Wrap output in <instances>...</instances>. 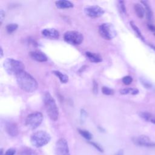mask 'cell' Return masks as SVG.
Returning a JSON list of instances; mask_svg holds the SVG:
<instances>
[{
    "label": "cell",
    "instance_id": "cell-1",
    "mask_svg": "<svg viewBox=\"0 0 155 155\" xmlns=\"http://www.w3.org/2000/svg\"><path fill=\"white\" fill-rule=\"evenodd\" d=\"M16 80L19 87L27 93L34 92L38 86L36 79L24 70L16 75Z\"/></svg>",
    "mask_w": 155,
    "mask_h": 155
},
{
    "label": "cell",
    "instance_id": "cell-2",
    "mask_svg": "<svg viewBox=\"0 0 155 155\" xmlns=\"http://www.w3.org/2000/svg\"><path fill=\"white\" fill-rule=\"evenodd\" d=\"M43 100L45 108L49 118L53 121L57 120L59 117V109L54 99L49 92H45Z\"/></svg>",
    "mask_w": 155,
    "mask_h": 155
},
{
    "label": "cell",
    "instance_id": "cell-3",
    "mask_svg": "<svg viewBox=\"0 0 155 155\" xmlns=\"http://www.w3.org/2000/svg\"><path fill=\"white\" fill-rule=\"evenodd\" d=\"M3 67L8 74L17 75L20 72L24 71V65L18 60L13 58H7L3 62Z\"/></svg>",
    "mask_w": 155,
    "mask_h": 155
},
{
    "label": "cell",
    "instance_id": "cell-4",
    "mask_svg": "<svg viewBox=\"0 0 155 155\" xmlns=\"http://www.w3.org/2000/svg\"><path fill=\"white\" fill-rule=\"evenodd\" d=\"M51 140L50 135L45 131H38L34 133L30 137L31 144L37 148L42 147L47 145Z\"/></svg>",
    "mask_w": 155,
    "mask_h": 155
},
{
    "label": "cell",
    "instance_id": "cell-5",
    "mask_svg": "<svg viewBox=\"0 0 155 155\" xmlns=\"http://www.w3.org/2000/svg\"><path fill=\"white\" fill-rule=\"evenodd\" d=\"M100 35L107 40H111L116 37L117 31L114 25L111 23H103L98 28Z\"/></svg>",
    "mask_w": 155,
    "mask_h": 155
},
{
    "label": "cell",
    "instance_id": "cell-6",
    "mask_svg": "<svg viewBox=\"0 0 155 155\" xmlns=\"http://www.w3.org/2000/svg\"><path fill=\"white\" fill-rule=\"evenodd\" d=\"M43 116L41 112L36 111L27 116L25 119V125L30 130L37 128L42 123Z\"/></svg>",
    "mask_w": 155,
    "mask_h": 155
},
{
    "label": "cell",
    "instance_id": "cell-7",
    "mask_svg": "<svg viewBox=\"0 0 155 155\" xmlns=\"http://www.w3.org/2000/svg\"><path fill=\"white\" fill-rule=\"evenodd\" d=\"M64 39L65 41L71 45H79L83 40L84 36L82 34L78 31H67L64 35Z\"/></svg>",
    "mask_w": 155,
    "mask_h": 155
},
{
    "label": "cell",
    "instance_id": "cell-8",
    "mask_svg": "<svg viewBox=\"0 0 155 155\" xmlns=\"http://www.w3.org/2000/svg\"><path fill=\"white\" fill-rule=\"evenodd\" d=\"M104 10L99 5H89L84 8L85 14L93 18H99L104 13Z\"/></svg>",
    "mask_w": 155,
    "mask_h": 155
},
{
    "label": "cell",
    "instance_id": "cell-9",
    "mask_svg": "<svg viewBox=\"0 0 155 155\" xmlns=\"http://www.w3.org/2000/svg\"><path fill=\"white\" fill-rule=\"evenodd\" d=\"M55 152L56 155H70L69 147L65 139L61 138L56 142Z\"/></svg>",
    "mask_w": 155,
    "mask_h": 155
},
{
    "label": "cell",
    "instance_id": "cell-10",
    "mask_svg": "<svg viewBox=\"0 0 155 155\" xmlns=\"http://www.w3.org/2000/svg\"><path fill=\"white\" fill-rule=\"evenodd\" d=\"M133 142L138 146L145 147H155V142H152L150 139L145 135H140L137 137L132 138Z\"/></svg>",
    "mask_w": 155,
    "mask_h": 155
},
{
    "label": "cell",
    "instance_id": "cell-11",
    "mask_svg": "<svg viewBox=\"0 0 155 155\" xmlns=\"http://www.w3.org/2000/svg\"><path fill=\"white\" fill-rule=\"evenodd\" d=\"M41 33L44 37L51 39H58L59 37V32L54 28H45L42 30Z\"/></svg>",
    "mask_w": 155,
    "mask_h": 155
},
{
    "label": "cell",
    "instance_id": "cell-12",
    "mask_svg": "<svg viewBox=\"0 0 155 155\" xmlns=\"http://www.w3.org/2000/svg\"><path fill=\"white\" fill-rule=\"evenodd\" d=\"M5 131L12 137L16 136L19 133L18 125L15 122H8L5 125Z\"/></svg>",
    "mask_w": 155,
    "mask_h": 155
},
{
    "label": "cell",
    "instance_id": "cell-13",
    "mask_svg": "<svg viewBox=\"0 0 155 155\" xmlns=\"http://www.w3.org/2000/svg\"><path fill=\"white\" fill-rule=\"evenodd\" d=\"M30 56L38 62H45L47 61V56L41 51H33L29 53Z\"/></svg>",
    "mask_w": 155,
    "mask_h": 155
},
{
    "label": "cell",
    "instance_id": "cell-14",
    "mask_svg": "<svg viewBox=\"0 0 155 155\" xmlns=\"http://www.w3.org/2000/svg\"><path fill=\"white\" fill-rule=\"evenodd\" d=\"M55 5L58 8L65 9L73 7V4L69 1L59 0L55 2Z\"/></svg>",
    "mask_w": 155,
    "mask_h": 155
},
{
    "label": "cell",
    "instance_id": "cell-15",
    "mask_svg": "<svg viewBox=\"0 0 155 155\" xmlns=\"http://www.w3.org/2000/svg\"><path fill=\"white\" fill-rule=\"evenodd\" d=\"M85 55H86L87 58L90 60V61L94 62V63H99L102 61V57L99 54H98L96 53L86 51Z\"/></svg>",
    "mask_w": 155,
    "mask_h": 155
},
{
    "label": "cell",
    "instance_id": "cell-16",
    "mask_svg": "<svg viewBox=\"0 0 155 155\" xmlns=\"http://www.w3.org/2000/svg\"><path fill=\"white\" fill-rule=\"evenodd\" d=\"M134 8L137 17H139V18H142L144 16L145 11V8L143 7V6L141 4L138 3L135 4L134 5Z\"/></svg>",
    "mask_w": 155,
    "mask_h": 155
},
{
    "label": "cell",
    "instance_id": "cell-17",
    "mask_svg": "<svg viewBox=\"0 0 155 155\" xmlns=\"http://www.w3.org/2000/svg\"><path fill=\"white\" fill-rule=\"evenodd\" d=\"M53 73L60 80V81L62 82V83H64V84H65L68 82V77L67 75H66L64 73H62V72L59 71H58V70H54L52 71Z\"/></svg>",
    "mask_w": 155,
    "mask_h": 155
},
{
    "label": "cell",
    "instance_id": "cell-18",
    "mask_svg": "<svg viewBox=\"0 0 155 155\" xmlns=\"http://www.w3.org/2000/svg\"><path fill=\"white\" fill-rule=\"evenodd\" d=\"M121 94H132L136 95L139 93V90L137 88H125L120 90L119 91Z\"/></svg>",
    "mask_w": 155,
    "mask_h": 155
},
{
    "label": "cell",
    "instance_id": "cell-19",
    "mask_svg": "<svg viewBox=\"0 0 155 155\" xmlns=\"http://www.w3.org/2000/svg\"><path fill=\"white\" fill-rule=\"evenodd\" d=\"M141 3L145 7V13H146L147 19L149 21H151L152 19V16H153V13H152L151 9L149 4H148V2L145 1H141Z\"/></svg>",
    "mask_w": 155,
    "mask_h": 155
},
{
    "label": "cell",
    "instance_id": "cell-20",
    "mask_svg": "<svg viewBox=\"0 0 155 155\" xmlns=\"http://www.w3.org/2000/svg\"><path fill=\"white\" fill-rule=\"evenodd\" d=\"M130 26L131 27L132 29L134 30V31L135 32L136 35H137V36L140 38L142 41H144V37L143 36L142 34L141 33L139 28L137 27V25L134 24V22L133 21H130Z\"/></svg>",
    "mask_w": 155,
    "mask_h": 155
},
{
    "label": "cell",
    "instance_id": "cell-21",
    "mask_svg": "<svg viewBox=\"0 0 155 155\" xmlns=\"http://www.w3.org/2000/svg\"><path fill=\"white\" fill-rule=\"evenodd\" d=\"M19 155H38V154L34 150L30 148L25 147L21 150Z\"/></svg>",
    "mask_w": 155,
    "mask_h": 155
},
{
    "label": "cell",
    "instance_id": "cell-22",
    "mask_svg": "<svg viewBox=\"0 0 155 155\" xmlns=\"http://www.w3.org/2000/svg\"><path fill=\"white\" fill-rule=\"evenodd\" d=\"M78 132L83 137H84L87 140H91L92 137H93L91 133H90L87 130H82V129H79Z\"/></svg>",
    "mask_w": 155,
    "mask_h": 155
},
{
    "label": "cell",
    "instance_id": "cell-23",
    "mask_svg": "<svg viewBox=\"0 0 155 155\" xmlns=\"http://www.w3.org/2000/svg\"><path fill=\"white\" fill-rule=\"evenodd\" d=\"M18 28V25L17 24L11 23V24H8L6 26V30L8 33L11 34L14 31H15Z\"/></svg>",
    "mask_w": 155,
    "mask_h": 155
},
{
    "label": "cell",
    "instance_id": "cell-24",
    "mask_svg": "<svg viewBox=\"0 0 155 155\" xmlns=\"http://www.w3.org/2000/svg\"><path fill=\"white\" fill-rule=\"evenodd\" d=\"M139 116L140 117H142L143 119H144L145 120L147 121H151L152 119H153L154 117H153V116L148 112H140L139 113Z\"/></svg>",
    "mask_w": 155,
    "mask_h": 155
},
{
    "label": "cell",
    "instance_id": "cell-25",
    "mask_svg": "<svg viewBox=\"0 0 155 155\" xmlns=\"http://www.w3.org/2000/svg\"><path fill=\"white\" fill-rule=\"evenodd\" d=\"M102 92L105 95H112L114 94V90L106 86H103L102 87Z\"/></svg>",
    "mask_w": 155,
    "mask_h": 155
},
{
    "label": "cell",
    "instance_id": "cell-26",
    "mask_svg": "<svg viewBox=\"0 0 155 155\" xmlns=\"http://www.w3.org/2000/svg\"><path fill=\"white\" fill-rule=\"evenodd\" d=\"M118 8H119L120 12L122 14H124V15L126 14L127 11H126V8H125V3H124V1H118Z\"/></svg>",
    "mask_w": 155,
    "mask_h": 155
},
{
    "label": "cell",
    "instance_id": "cell-27",
    "mask_svg": "<svg viewBox=\"0 0 155 155\" xmlns=\"http://www.w3.org/2000/svg\"><path fill=\"white\" fill-rule=\"evenodd\" d=\"M122 81L123 84H125V85H128L132 83L133 78L130 76H125L123 77Z\"/></svg>",
    "mask_w": 155,
    "mask_h": 155
},
{
    "label": "cell",
    "instance_id": "cell-28",
    "mask_svg": "<svg viewBox=\"0 0 155 155\" xmlns=\"http://www.w3.org/2000/svg\"><path fill=\"white\" fill-rule=\"evenodd\" d=\"M87 116V114L86 113V111L84 110V109H81V122H84L85 120V119H86Z\"/></svg>",
    "mask_w": 155,
    "mask_h": 155
},
{
    "label": "cell",
    "instance_id": "cell-29",
    "mask_svg": "<svg viewBox=\"0 0 155 155\" xmlns=\"http://www.w3.org/2000/svg\"><path fill=\"white\" fill-rule=\"evenodd\" d=\"M91 145H93L95 148H96L99 151H100V152H103L104 151V150H103V149H102V148L98 144V143H95V142H89Z\"/></svg>",
    "mask_w": 155,
    "mask_h": 155
},
{
    "label": "cell",
    "instance_id": "cell-30",
    "mask_svg": "<svg viewBox=\"0 0 155 155\" xmlns=\"http://www.w3.org/2000/svg\"><path fill=\"white\" fill-rule=\"evenodd\" d=\"M16 153V150L15 148L8 149L4 154V155H15Z\"/></svg>",
    "mask_w": 155,
    "mask_h": 155
},
{
    "label": "cell",
    "instance_id": "cell-31",
    "mask_svg": "<svg viewBox=\"0 0 155 155\" xmlns=\"http://www.w3.org/2000/svg\"><path fill=\"white\" fill-rule=\"evenodd\" d=\"M93 93H95V94L97 93V91H98V85H97V83L95 81H93Z\"/></svg>",
    "mask_w": 155,
    "mask_h": 155
},
{
    "label": "cell",
    "instance_id": "cell-32",
    "mask_svg": "<svg viewBox=\"0 0 155 155\" xmlns=\"http://www.w3.org/2000/svg\"><path fill=\"white\" fill-rule=\"evenodd\" d=\"M4 18H5V12H4V10L2 9H1V11H0V22H1V24H2Z\"/></svg>",
    "mask_w": 155,
    "mask_h": 155
},
{
    "label": "cell",
    "instance_id": "cell-33",
    "mask_svg": "<svg viewBox=\"0 0 155 155\" xmlns=\"http://www.w3.org/2000/svg\"><path fill=\"white\" fill-rule=\"evenodd\" d=\"M147 27H148L149 30H150L152 31L155 32V26H154V25H152V24H148L147 25Z\"/></svg>",
    "mask_w": 155,
    "mask_h": 155
},
{
    "label": "cell",
    "instance_id": "cell-34",
    "mask_svg": "<svg viewBox=\"0 0 155 155\" xmlns=\"http://www.w3.org/2000/svg\"><path fill=\"white\" fill-rule=\"evenodd\" d=\"M114 155H124V151L122 150H120L117 153H116Z\"/></svg>",
    "mask_w": 155,
    "mask_h": 155
},
{
    "label": "cell",
    "instance_id": "cell-35",
    "mask_svg": "<svg viewBox=\"0 0 155 155\" xmlns=\"http://www.w3.org/2000/svg\"><path fill=\"white\" fill-rule=\"evenodd\" d=\"M149 46H150L152 49H153V50L155 51V45H152V44H149Z\"/></svg>",
    "mask_w": 155,
    "mask_h": 155
},
{
    "label": "cell",
    "instance_id": "cell-36",
    "mask_svg": "<svg viewBox=\"0 0 155 155\" xmlns=\"http://www.w3.org/2000/svg\"><path fill=\"white\" fill-rule=\"evenodd\" d=\"M1 58H2L3 56V50H2V48L1 47Z\"/></svg>",
    "mask_w": 155,
    "mask_h": 155
},
{
    "label": "cell",
    "instance_id": "cell-37",
    "mask_svg": "<svg viewBox=\"0 0 155 155\" xmlns=\"http://www.w3.org/2000/svg\"><path fill=\"white\" fill-rule=\"evenodd\" d=\"M150 122L155 124V118H153V119H151V120Z\"/></svg>",
    "mask_w": 155,
    "mask_h": 155
},
{
    "label": "cell",
    "instance_id": "cell-38",
    "mask_svg": "<svg viewBox=\"0 0 155 155\" xmlns=\"http://www.w3.org/2000/svg\"><path fill=\"white\" fill-rule=\"evenodd\" d=\"M154 36H155V33H154Z\"/></svg>",
    "mask_w": 155,
    "mask_h": 155
}]
</instances>
